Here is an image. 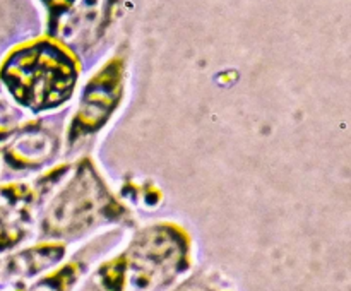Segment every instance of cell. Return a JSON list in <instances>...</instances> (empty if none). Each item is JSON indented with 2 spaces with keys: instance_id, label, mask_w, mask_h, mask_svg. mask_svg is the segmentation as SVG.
Here are the masks:
<instances>
[{
  "instance_id": "cell-8",
  "label": "cell",
  "mask_w": 351,
  "mask_h": 291,
  "mask_svg": "<svg viewBox=\"0 0 351 291\" xmlns=\"http://www.w3.org/2000/svg\"><path fill=\"white\" fill-rule=\"evenodd\" d=\"M175 291H211L209 288H206L204 284H199V283H185L184 286H180L178 290Z\"/></svg>"
},
{
  "instance_id": "cell-3",
  "label": "cell",
  "mask_w": 351,
  "mask_h": 291,
  "mask_svg": "<svg viewBox=\"0 0 351 291\" xmlns=\"http://www.w3.org/2000/svg\"><path fill=\"white\" fill-rule=\"evenodd\" d=\"M117 211L119 207L108 188L86 157L48 207L43 229L51 236L75 235L117 214Z\"/></svg>"
},
{
  "instance_id": "cell-1",
  "label": "cell",
  "mask_w": 351,
  "mask_h": 291,
  "mask_svg": "<svg viewBox=\"0 0 351 291\" xmlns=\"http://www.w3.org/2000/svg\"><path fill=\"white\" fill-rule=\"evenodd\" d=\"M69 50L55 38H45L14 51L2 68L10 96L33 112L64 105L79 77V62Z\"/></svg>"
},
{
  "instance_id": "cell-6",
  "label": "cell",
  "mask_w": 351,
  "mask_h": 291,
  "mask_svg": "<svg viewBox=\"0 0 351 291\" xmlns=\"http://www.w3.org/2000/svg\"><path fill=\"white\" fill-rule=\"evenodd\" d=\"M23 118L24 113L16 105H12L9 98L0 91V137L16 134L14 130L21 125Z\"/></svg>"
},
{
  "instance_id": "cell-4",
  "label": "cell",
  "mask_w": 351,
  "mask_h": 291,
  "mask_svg": "<svg viewBox=\"0 0 351 291\" xmlns=\"http://www.w3.org/2000/svg\"><path fill=\"white\" fill-rule=\"evenodd\" d=\"M123 60L112 58L86 86L69 129V142L96 134L105 127L122 96Z\"/></svg>"
},
{
  "instance_id": "cell-2",
  "label": "cell",
  "mask_w": 351,
  "mask_h": 291,
  "mask_svg": "<svg viewBox=\"0 0 351 291\" xmlns=\"http://www.w3.org/2000/svg\"><path fill=\"white\" fill-rule=\"evenodd\" d=\"M189 243L175 226H151L99 270L108 291H158L189 266Z\"/></svg>"
},
{
  "instance_id": "cell-5",
  "label": "cell",
  "mask_w": 351,
  "mask_h": 291,
  "mask_svg": "<svg viewBox=\"0 0 351 291\" xmlns=\"http://www.w3.org/2000/svg\"><path fill=\"white\" fill-rule=\"evenodd\" d=\"M60 151V136L41 122H29L7 149V161L21 170H36L50 163Z\"/></svg>"
},
{
  "instance_id": "cell-7",
  "label": "cell",
  "mask_w": 351,
  "mask_h": 291,
  "mask_svg": "<svg viewBox=\"0 0 351 291\" xmlns=\"http://www.w3.org/2000/svg\"><path fill=\"white\" fill-rule=\"evenodd\" d=\"M75 266H67L64 269L57 270L55 274L48 276L47 279L40 281L34 284L29 291H69L72 281L75 279V273H77Z\"/></svg>"
}]
</instances>
